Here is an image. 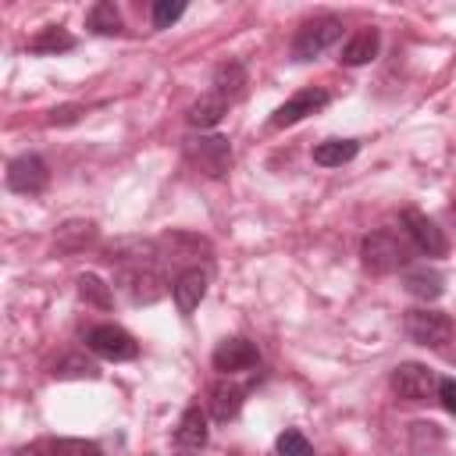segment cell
<instances>
[{"instance_id": "cell-17", "label": "cell", "mask_w": 456, "mask_h": 456, "mask_svg": "<svg viewBox=\"0 0 456 456\" xmlns=\"http://www.w3.org/2000/svg\"><path fill=\"white\" fill-rule=\"evenodd\" d=\"M175 442H178V449H185V452L207 445V413H203L200 406H189V410L178 417Z\"/></svg>"}, {"instance_id": "cell-18", "label": "cell", "mask_w": 456, "mask_h": 456, "mask_svg": "<svg viewBox=\"0 0 456 456\" xmlns=\"http://www.w3.org/2000/svg\"><path fill=\"white\" fill-rule=\"evenodd\" d=\"M96 221H82V217H75V221H64L61 228H57V249L61 253H78V249H86L89 242H96Z\"/></svg>"}, {"instance_id": "cell-13", "label": "cell", "mask_w": 456, "mask_h": 456, "mask_svg": "<svg viewBox=\"0 0 456 456\" xmlns=\"http://www.w3.org/2000/svg\"><path fill=\"white\" fill-rule=\"evenodd\" d=\"M403 289H406L410 296H417V299L431 303V299H438V296L445 292V278H442V271H438V267L410 264V267L403 271Z\"/></svg>"}, {"instance_id": "cell-10", "label": "cell", "mask_w": 456, "mask_h": 456, "mask_svg": "<svg viewBox=\"0 0 456 456\" xmlns=\"http://www.w3.org/2000/svg\"><path fill=\"white\" fill-rule=\"evenodd\" d=\"M50 185V167L43 157L36 153H21L7 164V189L11 192H21V196H36Z\"/></svg>"}, {"instance_id": "cell-11", "label": "cell", "mask_w": 456, "mask_h": 456, "mask_svg": "<svg viewBox=\"0 0 456 456\" xmlns=\"http://www.w3.org/2000/svg\"><path fill=\"white\" fill-rule=\"evenodd\" d=\"M86 346L96 353V356H103V360H132V356H139V342L125 331V328H118V324H96V328H89V335H86Z\"/></svg>"}, {"instance_id": "cell-9", "label": "cell", "mask_w": 456, "mask_h": 456, "mask_svg": "<svg viewBox=\"0 0 456 456\" xmlns=\"http://www.w3.org/2000/svg\"><path fill=\"white\" fill-rule=\"evenodd\" d=\"M331 103V93L321 89V86H310V89H299L296 96H289L274 114H271V128H289V125H299L303 118L324 110Z\"/></svg>"}, {"instance_id": "cell-5", "label": "cell", "mask_w": 456, "mask_h": 456, "mask_svg": "<svg viewBox=\"0 0 456 456\" xmlns=\"http://www.w3.org/2000/svg\"><path fill=\"white\" fill-rule=\"evenodd\" d=\"M406 335L424 349H442L452 338V321L442 310H410L406 314Z\"/></svg>"}, {"instance_id": "cell-29", "label": "cell", "mask_w": 456, "mask_h": 456, "mask_svg": "<svg viewBox=\"0 0 456 456\" xmlns=\"http://www.w3.org/2000/svg\"><path fill=\"white\" fill-rule=\"evenodd\" d=\"M438 403L456 413V378H438Z\"/></svg>"}, {"instance_id": "cell-19", "label": "cell", "mask_w": 456, "mask_h": 456, "mask_svg": "<svg viewBox=\"0 0 456 456\" xmlns=\"http://www.w3.org/2000/svg\"><path fill=\"white\" fill-rule=\"evenodd\" d=\"M356 153H360V142L356 139H324V142L314 146V164H321V167H342Z\"/></svg>"}, {"instance_id": "cell-12", "label": "cell", "mask_w": 456, "mask_h": 456, "mask_svg": "<svg viewBox=\"0 0 456 456\" xmlns=\"http://www.w3.org/2000/svg\"><path fill=\"white\" fill-rule=\"evenodd\" d=\"M242 399H246V388H242V385H235V381H228V378L214 381V385H210V392H207L210 417H214L217 424L235 420V417H239V410H242Z\"/></svg>"}, {"instance_id": "cell-16", "label": "cell", "mask_w": 456, "mask_h": 456, "mask_svg": "<svg viewBox=\"0 0 456 456\" xmlns=\"http://www.w3.org/2000/svg\"><path fill=\"white\" fill-rule=\"evenodd\" d=\"M242 89H246V68H242V61H224V64L214 68V82H210V93L214 96H221L224 103H232V100L242 96Z\"/></svg>"}, {"instance_id": "cell-26", "label": "cell", "mask_w": 456, "mask_h": 456, "mask_svg": "<svg viewBox=\"0 0 456 456\" xmlns=\"http://www.w3.org/2000/svg\"><path fill=\"white\" fill-rule=\"evenodd\" d=\"M182 14H185V4L182 0H157L153 4V28H171Z\"/></svg>"}, {"instance_id": "cell-22", "label": "cell", "mask_w": 456, "mask_h": 456, "mask_svg": "<svg viewBox=\"0 0 456 456\" xmlns=\"http://www.w3.org/2000/svg\"><path fill=\"white\" fill-rule=\"evenodd\" d=\"M75 46V36L64 28V25H46L39 28L32 39H28V50L32 53H64Z\"/></svg>"}, {"instance_id": "cell-15", "label": "cell", "mask_w": 456, "mask_h": 456, "mask_svg": "<svg viewBox=\"0 0 456 456\" xmlns=\"http://www.w3.org/2000/svg\"><path fill=\"white\" fill-rule=\"evenodd\" d=\"M171 296H175V303H178L182 314H192V310L200 306V299L207 296V271L185 267V271L171 281Z\"/></svg>"}, {"instance_id": "cell-21", "label": "cell", "mask_w": 456, "mask_h": 456, "mask_svg": "<svg viewBox=\"0 0 456 456\" xmlns=\"http://www.w3.org/2000/svg\"><path fill=\"white\" fill-rule=\"evenodd\" d=\"M86 25H89V32H96V36H121V32H125V25H121V11H118L110 0L93 4L89 14H86Z\"/></svg>"}, {"instance_id": "cell-8", "label": "cell", "mask_w": 456, "mask_h": 456, "mask_svg": "<svg viewBox=\"0 0 456 456\" xmlns=\"http://www.w3.org/2000/svg\"><path fill=\"white\" fill-rule=\"evenodd\" d=\"M210 363H214V370H221L224 378H232V374L253 370L260 363V349H256V342H249L242 335H232V338H221L217 342Z\"/></svg>"}, {"instance_id": "cell-6", "label": "cell", "mask_w": 456, "mask_h": 456, "mask_svg": "<svg viewBox=\"0 0 456 456\" xmlns=\"http://www.w3.org/2000/svg\"><path fill=\"white\" fill-rule=\"evenodd\" d=\"M388 381H392V392L406 403H424V399L438 395V374L424 363H399Z\"/></svg>"}, {"instance_id": "cell-23", "label": "cell", "mask_w": 456, "mask_h": 456, "mask_svg": "<svg viewBox=\"0 0 456 456\" xmlns=\"http://www.w3.org/2000/svg\"><path fill=\"white\" fill-rule=\"evenodd\" d=\"M78 296L86 299V303H93V306H100V310H110V303H114V292H110V285H103L96 274H78Z\"/></svg>"}, {"instance_id": "cell-3", "label": "cell", "mask_w": 456, "mask_h": 456, "mask_svg": "<svg viewBox=\"0 0 456 456\" xmlns=\"http://www.w3.org/2000/svg\"><path fill=\"white\" fill-rule=\"evenodd\" d=\"M342 39V21L324 14V18H310L299 25L296 39H292V57L296 61H310V57H321L331 43Z\"/></svg>"}, {"instance_id": "cell-24", "label": "cell", "mask_w": 456, "mask_h": 456, "mask_svg": "<svg viewBox=\"0 0 456 456\" xmlns=\"http://www.w3.org/2000/svg\"><path fill=\"white\" fill-rule=\"evenodd\" d=\"M43 452L46 456H100V445L86 438H50L43 442Z\"/></svg>"}, {"instance_id": "cell-28", "label": "cell", "mask_w": 456, "mask_h": 456, "mask_svg": "<svg viewBox=\"0 0 456 456\" xmlns=\"http://www.w3.org/2000/svg\"><path fill=\"white\" fill-rule=\"evenodd\" d=\"M82 114H86V107H82V103H64V107H53L46 121H50V125H75Z\"/></svg>"}, {"instance_id": "cell-27", "label": "cell", "mask_w": 456, "mask_h": 456, "mask_svg": "<svg viewBox=\"0 0 456 456\" xmlns=\"http://www.w3.org/2000/svg\"><path fill=\"white\" fill-rule=\"evenodd\" d=\"M53 374L57 378H96V363H89L82 356H68V360H61L53 367Z\"/></svg>"}, {"instance_id": "cell-7", "label": "cell", "mask_w": 456, "mask_h": 456, "mask_svg": "<svg viewBox=\"0 0 456 456\" xmlns=\"http://www.w3.org/2000/svg\"><path fill=\"white\" fill-rule=\"evenodd\" d=\"M118 289H125V296L139 306V303H157L164 296V274L150 264H132V267H118Z\"/></svg>"}, {"instance_id": "cell-30", "label": "cell", "mask_w": 456, "mask_h": 456, "mask_svg": "<svg viewBox=\"0 0 456 456\" xmlns=\"http://www.w3.org/2000/svg\"><path fill=\"white\" fill-rule=\"evenodd\" d=\"M11 456H46V452H43V442H39V445H21V449H14Z\"/></svg>"}, {"instance_id": "cell-4", "label": "cell", "mask_w": 456, "mask_h": 456, "mask_svg": "<svg viewBox=\"0 0 456 456\" xmlns=\"http://www.w3.org/2000/svg\"><path fill=\"white\" fill-rule=\"evenodd\" d=\"M403 232H406V239L413 242V249L424 253V256H445V253H449L445 232H442L428 214H420L417 207H406V210H403Z\"/></svg>"}, {"instance_id": "cell-31", "label": "cell", "mask_w": 456, "mask_h": 456, "mask_svg": "<svg viewBox=\"0 0 456 456\" xmlns=\"http://www.w3.org/2000/svg\"><path fill=\"white\" fill-rule=\"evenodd\" d=\"M178 456H192V452H178Z\"/></svg>"}, {"instance_id": "cell-20", "label": "cell", "mask_w": 456, "mask_h": 456, "mask_svg": "<svg viewBox=\"0 0 456 456\" xmlns=\"http://www.w3.org/2000/svg\"><path fill=\"white\" fill-rule=\"evenodd\" d=\"M228 114V103L221 100V96H214V93H207V96H200L189 110H185V121L192 125V128H214L221 118Z\"/></svg>"}, {"instance_id": "cell-25", "label": "cell", "mask_w": 456, "mask_h": 456, "mask_svg": "<svg viewBox=\"0 0 456 456\" xmlns=\"http://www.w3.org/2000/svg\"><path fill=\"white\" fill-rule=\"evenodd\" d=\"M278 456H314V445L299 428H285L278 435Z\"/></svg>"}, {"instance_id": "cell-1", "label": "cell", "mask_w": 456, "mask_h": 456, "mask_svg": "<svg viewBox=\"0 0 456 456\" xmlns=\"http://www.w3.org/2000/svg\"><path fill=\"white\" fill-rule=\"evenodd\" d=\"M360 260L370 274H392V271H406L413 260V242L392 228H378L363 239L360 246Z\"/></svg>"}, {"instance_id": "cell-14", "label": "cell", "mask_w": 456, "mask_h": 456, "mask_svg": "<svg viewBox=\"0 0 456 456\" xmlns=\"http://www.w3.org/2000/svg\"><path fill=\"white\" fill-rule=\"evenodd\" d=\"M378 50H381V32H378L374 25H363V28H356V32L346 39L338 61H342L346 68H360V64H370V61L378 57Z\"/></svg>"}, {"instance_id": "cell-2", "label": "cell", "mask_w": 456, "mask_h": 456, "mask_svg": "<svg viewBox=\"0 0 456 456\" xmlns=\"http://www.w3.org/2000/svg\"><path fill=\"white\" fill-rule=\"evenodd\" d=\"M185 157L207 178H224L232 167V142L224 135H196L185 139Z\"/></svg>"}]
</instances>
